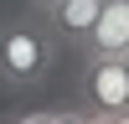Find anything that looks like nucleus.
<instances>
[{
  "instance_id": "nucleus-1",
  "label": "nucleus",
  "mask_w": 129,
  "mask_h": 124,
  "mask_svg": "<svg viewBox=\"0 0 129 124\" xmlns=\"http://www.w3.org/2000/svg\"><path fill=\"white\" fill-rule=\"evenodd\" d=\"M52 72V31L41 21H0V83L31 88Z\"/></svg>"
},
{
  "instance_id": "nucleus-2",
  "label": "nucleus",
  "mask_w": 129,
  "mask_h": 124,
  "mask_svg": "<svg viewBox=\"0 0 129 124\" xmlns=\"http://www.w3.org/2000/svg\"><path fill=\"white\" fill-rule=\"evenodd\" d=\"M83 114H129V67L124 57H88L83 67Z\"/></svg>"
},
{
  "instance_id": "nucleus-3",
  "label": "nucleus",
  "mask_w": 129,
  "mask_h": 124,
  "mask_svg": "<svg viewBox=\"0 0 129 124\" xmlns=\"http://www.w3.org/2000/svg\"><path fill=\"white\" fill-rule=\"evenodd\" d=\"M98 16H103V0H52V5L41 10V26L52 31V41L88 52V41H93V26H98Z\"/></svg>"
},
{
  "instance_id": "nucleus-4",
  "label": "nucleus",
  "mask_w": 129,
  "mask_h": 124,
  "mask_svg": "<svg viewBox=\"0 0 129 124\" xmlns=\"http://www.w3.org/2000/svg\"><path fill=\"white\" fill-rule=\"evenodd\" d=\"M88 57H129V0H103Z\"/></svg>"
},
{
  "instance_id": "nucleus-5",
  "label": "nucleus",
  "mask_w": 129,
  "mask_h": 124,
  "mask_svg": "<svg viewBox=\"0 0 129 124\" xmlns=\"http://www.w3.org/2000/svg\"><path fill=\"white\" fill-rule=\"evenodd\" d=\"M16 124H83V114H26Z\"/></svg>"
},
{
  "instance_id": "nucleus-6",
  "label": "nucleus",
  "mask_w": 129,
  "mask_h": 124,
  "mask_svg": "<svg viewBox=\"0 0 129 124\" xmlns=\"http://www.w3.org/2000/svg\"><path fill=\"white\" fill-rule=\"evenodd\" d=\"M83 124H119V119H109V114H83Z\"/></svg>"
},
{
  "instance_id": "nucleus-7",
  "label": "nucleus",
  "mask_w": 129,
  "mask_h": 124,
  "mask_svg": "<svg viewBox=\"0 0 129 124\" xmlns=\"http://www.w3.org/2000/svg\"><path fill=\"white\" fill-rule=\"evenodd\" d=\"M31 5H36V10H47V5H52V0H31Z\"/></svg>"
},
{
  "instance_id": "nucleus-8",
  "label": "nucleus",
  "mask_w": 129,
  "mask_h": 124,
  "mask_svg": "<svg viewBox=\"0 0 129 124\" xmlns=\"http://www.w3.org/2000/svg\"><path fill=\"white\" fill-rule=\"evenodd\" d=\"M119 124H129V114H119Z\"/></svg>"
},
{
  "instance_id": "nucleus-9",
  "label": "nucleus",
  "mask_w": 129,
  "mask_h": 124,
  "mask_svg": "<svg viewBox=\"0 0 129 124\" xmlns=\"http://www.w3.org/2000/svg\"><path fill=\"white\" fill-rule=\"evenodd\" d=\"M124 67H129V57H124Z\"/></svg>"
}]
</instances>
